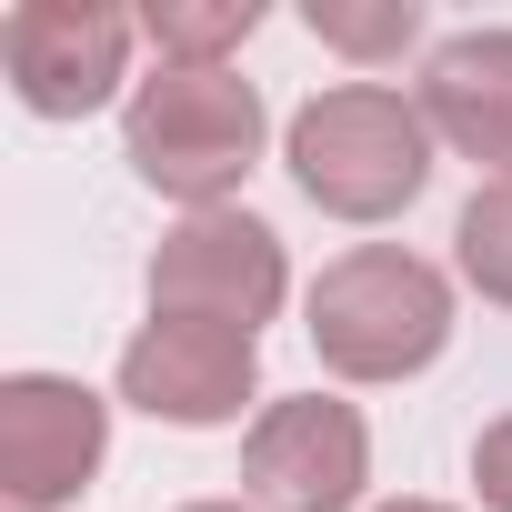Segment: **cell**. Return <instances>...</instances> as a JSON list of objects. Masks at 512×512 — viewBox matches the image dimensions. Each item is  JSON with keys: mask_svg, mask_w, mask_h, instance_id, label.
<instances>
[{"mask_svg": "<svg viewBox=\"0 0 512 512\" xmlns=\"http://www.w3.org/2000/svg\"><path fill=\"white\" fill-rule=\"evenodd\" d=\"M292 181L332 221H392L432 181V121L392 81H332L292 111Z\"/></svg>", "mask_w": 512, "mask_h": 512, "instance_id": "6da1fadb", "label": "cell"}, {"mask_svg": "<svg viewBox=\"0 0 512 512\" xmlns=\"http://www.w3.org/2000/svg\"><path fill=\"white\" fill-rule=\"evenodd\" d=\"M312 352L342 382H402L422 362H442L452 342V282L402 241H362L312 282Z\"/></svg>", "mask_w": 512, "mask_h": 512, "instance_id": "7a4b0ae2", "label": "cell"}, {"mask_svg": "<svg viewBox=\"0 0 512 512\" xmlns=\"http://www.w3.org/2000/svg\"><path fill=\"white\" fill-rule=\"evenodd\" d=\"M121 141H131V171L151 191H171L191 211H221V191H241V171L262 161V91H251L231 61H211V71L161 61L131 91Z\"/></svg>", "mask_w": 512, "mask_h": 512, "instance_id": "3957f363", "label": "cell"}, {"mask_svg": "<svg viewBox=\"0 0 512 512\" xmlns=\"http://www.w3.org/2000/svg\"><path fill=\"white\" fill-rule=\"evenodd\" d=\"M292 292L282 231L251 211H191L151 251V312L161 322H221V332H262Z\"/></svg>", "mask_w": 512, "mask_h": 512, "instance_id": "277c9868", "label": "cell"}, {"mask_svg": "<svg viewBox=\"0 0 512 512\" xmlns=\"http://www.w3.org/2000/svg\"><path fill=\"white\" fill-rule=\"evenodd\" d=\"M131 11L111 0H21L11 21H0V71H11L21 111L41 121H81L101 111L121 81H131Z\"/></svg>", "mask_w": 512, "mask_h": 512, "instance_id": "5b68a950", "label": "cell"}, {"mask_svg": "<svg viewBox=\"0 0 512 512\" xmlns=\"http://www.w3.org/2000/svg\"><path fill=\"white\" fill-rule=\"evenodd\" d=\"M372 482V432L332 392H292L251 422L241 442V492L251 512H352Z\"/></svg>", "mask_w": 512, "mask_h": 512, "instance_id": "8992f818", "label": "cell"}, {"mask_svg": "<svg viewBox=\"0 0 512 512\" xmlns=\"http://www.w3.org/2000/svg\"><path fill=\"white\" fill-rule=\"evenodd\" d=\"M101 452H111V402L91 382H61V372H11L0 382V492H11V512L81 502Z\"/></svg>", "mask_w": 512, "mask_h": 512, "instance_id": "52a82bcc", "label": "cell"}, {"mask_svg": "<svg viewBox=\"0 0 512 512\" xmlns=\"http://www.w3.org/2000/svg\"><path fill=\"white\" fill-rule=\"evenodd\" d=\"M251 392H262V342L221 332V322H161L151 312L121 352V402L151 412V422H181V432L241 422Z\"/></svg>", "mask_w": 512, "mask_h": 512, "instance_id": "ba28073f", "label": "cell"}, {"mask_svg": "<svg viewBox=\"0 0 512 512\" xmlns=\"http://www.w3.org/2000/svg\"><path fill=\"white\" fill-rule=\"evenodd\" d=\"M422 121L462 161H492V181H512V31H452L422 61Z\"/></svg>", "mask_w": 512, "mask_h": 512, "instance_id": "9c48e42d", "label": "cell"}, {"mask_svg": "<svg viewBox=\"0 0 512 512\" xmlns=\"http://www.w3.org/2000/svg\"><path fill=\"white\" fill-rule=\"evenodd\" d=\"M251 31H262V0H151V11H141V41L161 61H181V71H211Z\"/></svg>", "mask_w": 512, "mask_h": 512, "instance_id": "30bf717a", "label": "cell"}, {"mask_svg": "<svg viewBox=\"0 0 512 512\" xmlns=\"http://www.w3.org/2000/svg\"><path fill=\"white\" fill-rule=\"evenodd\" d=\"M452 262L482 302H512V181H482L452 221Z\"/></svg>", "mask_w": 512, "mask_h": 512, "instance_id": "8fae6325", "label": "cell"}, {"mask_svg": "<svg viewBox=\"0 0 512 512\" xmlns=\"http://www.w3.org/2000/svg\"><path fill=\"white\" fill-rule=\"evenodd\" d=\"M312 41L352 51V61H382V51H412L422 41V0H382V11H342V0H312Z\"/></svg>", "mask_w": 512, "mask_h": 512, "instance_id": "7c38bea8", "label": "cell"}, {"mask_svg": "<svg viewBox=\"0 0 512 512\" xmlns=\"http://www.w3.org/2000/svg\"><path fill=\"white\" fill-rule=\"evenodd\" d=\"M472 492H482L492 512H512V412L482 422V442H472Z\"/></svg>", "mask_w": 512, "mask_h": 512, "instance_id": "4fadbf2b", "label": "cell"}, {"mask_svg": "<svg viewBox=\"0 0 512 512\" xmlns=\"http://www.w3.org/2000/svg\"><path fill=\"white\" fill-rule=\"evenodd\" d=\"M382 512H452V502H382Z\"/></svg>", "mask_w": 512, "mask_h": 512, "instance_id": "5bb4252c", "label": "cell"}, {"mask_svg": "<svg viewBox=\"0 0 512 512\" xmlns=\"http://www.w3.org/2000/svg\"><path fill=\"white\" fill-rule=\"evenodd\" d=\"M181 512H241V502H181Z\"/></svg>", "mask_w": 512, "mask_h": 512, "instance_id": "9a60e30c", "label": "cell"}]
</instances>
